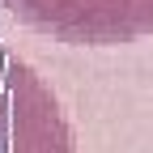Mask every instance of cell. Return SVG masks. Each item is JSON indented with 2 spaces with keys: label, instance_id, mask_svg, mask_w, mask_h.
<instances>
[{
  "label": "cell",
  "instance_id": "obj_1",
  "mask_svg": "<svg viewBox=\"0 0 153 153\" xmlns=\"http://www.w3.org/2000/svg\"><path fill=\"white\" fill-rule=\"evenodd\" d=\"M0 9L64 47H123L153 34V0H0Z\"/></svg>",
  "mask_w": 153,
  "mask_h": 153
},
{
  "label": "cell",
  "instance_id": "obj_2",
  "mask_svg": "<svg viewBox=\"0 0 153 153\" xmlns=\"http://www.w3.org/2000/svg\"><path fill=\"white\" fill-rule=\"evenodd\" d=\"M0 153H76L72 123L34 64L0 47Z\"/></svg>",
  "mask_w": 153,
  "mask_h": 153
}]
</instances>
